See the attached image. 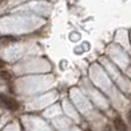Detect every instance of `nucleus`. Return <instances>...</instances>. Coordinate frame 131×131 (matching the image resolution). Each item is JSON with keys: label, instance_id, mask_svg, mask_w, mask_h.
I'll use <instances>...</instances> for the list:
<instances>
[{"label": "nucleus", "instance_id": "obj_2", "mask_svg": "<svg viewBox=\"0 0 131 131\" xmlns=\"http://www.w3.org/2000/svg\"><path fill=\"white\" fill-rule=\"evenodd\" d=\"M114 127H115L116 131H128L127 124H125L124 121L121 117H118V116L115 117V120H114Z\"/></svg>", "mask_w": 131, "mask_h": 131}, {"label": "nucleus", "instance_id": "obj_7", "mask_svg": "<svg viewBox=\"0 0 131 131\" xmlns=\"http://www.w3.org/2000/svg\"><path fill=\"white\" fill-rule=\"evenodd\" d=\"M0 2H1V0H0Z\"/></svg>", "mask_w": 131, "mask_h": 131}, {"label": "nucleus", "instance_id": "obj_6", "mask_svg": "<svg viewBox=\"0 0 131 131\" xmlns=\"http://www.w3.org/2000/svg\"><path fill=\"white\" fill-rule=\"evenodd\" d=\"M4 66H5V62L2 61V60H0V68H2Z\"/></svg>", "mask_w": 131, "mask_h": 131}, {"label": "nucleus", "instance_id": "obj_5", "mask_svg": "<svg viewBox=\"0 0 131 131\" xmlns=\"http://www.w3.org/2000/svg\"><path fill=\"white\" fill-rule=\"evenodd\" d=\"M128 121H129V123L131 124V111L128 113Z\"/></svg>", "mask_w": 131, "mask_h": 131}, {"label": "nucleus", "instance_id": "obj_1", "mask_svg": "<svg viewBox=\"0 0 131 131\" xmlns=\"http://www.w3.org/2000/svg\"><path fill=\"white\" fill-rule=\"evenodd\" d=\"M0 101L4 105L6 108L10 109V111H17L18 109V104L16 100L12 99V98L8 97H0Z\"/></svg>", "mask_w": 131, "mask_h": 131}, {"label": "nucleus", "instance_id": "obj_3", "mask_svg": "<svg viewBox=\"0 0 131 131\" xmlns=\"http://www.w3.org/2000/svg\"><path fill=\"white\" fill-rule=\"evenodd\" d=\"M0 78L4 79V81H10L12 76L8 71H6V70H1V71H0Z\"/></svg>", "mask_w": 131, "mask_h": 131}, {"label": "nucleus", "instance_id": "obj_4", "mask_svg": "<svg viewBox=\"0 0 131 131\" xmlns=\"http://www.w3.org/2000/svg\"><path fill=\"white\" fill-rule=\"evenodd\" d=\"M1 40L4 41V43H9V41H14L15 38L12 36H4V37H1Z\"/></svg>", "mask_w": 131, "mask_h": 131}]
</instances>
